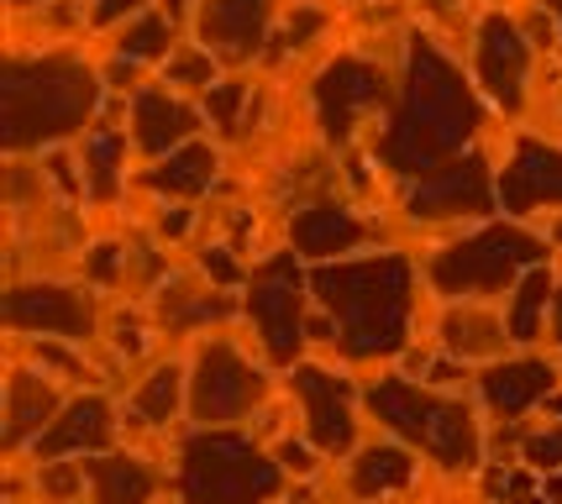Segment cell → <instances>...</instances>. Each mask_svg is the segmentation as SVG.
Returning <instances> with one entry per match:
<instances>
[{"label":"cell","instance_id":"obj_1","mask_svg":"<svg viewBox=\"0 0 562 504\" xmlns=\"http://www.w3.org/2000/svg\"><path fill=\"white\" fill-rule=\"evenodd\" d=\"M473 132H479V100L458 74V64L431 37H411L400 100H394V116L379 137V158L400 179H426L441 164L463 158Z\"/></svg>","mask_w":562,"mask_h":504},{"label":"cell","instance_id":"obj_2","mask_svg":"<svg viewBox=\"0 0 562 504\" xmlns=\"http://www.w3.org/2000/svg\"><path fill=\"white\" fill-rule=\"evenodd\" d=\"M311 294L337 321V347L352 362L405 352L411 311H416V268L400 253H379L358 264H321L311 273Z\"/></svg>","mask_w":562,"mask_h":504},{"label":"cell","instance_id":"obj_3","mask_svg":"<svg viewBox=\"0 0 562 504\" xmlns=\"http://www.w3.org/2000/svg\"><path fill=\"white\" fill-rule=\"evenodd\" d=\"M0 137L11 153L43 143L74 137L100 105V79L90 64H79L69 53H43V58H11L0 74Z\"/></svg>","mask_w":562,"mask_h":504},{"label":"cell","instance_id":"obj_4","mask_svg":"<svg viewBox=\"0 0 562 504\" xmlns=\"http://www.w3.org/2000/svg\"><path fill=\"white\" fill-rule=\"evenodd\" d=\"M363 405L373 410L379 426H390L400 441H411L420 452L441 462L447 473H468L479 468L484 457V436H479V421L463 400H447V394H431V389H416L405 379H379L368 384Z\"/></svg>","mask_w":562,"mask_h":504},{"label":"cell","instance_id":"obj_5","mask_svg":"<svg viewBox=\"0 0 562 504\" xmlns=\"http://www.w3.org/2000/svg\"><path fill=\"white\" fill-rule=\"evenodd\" d=\"M279 483H284V462H273L247 436L221 426H200L179 452L184 504H269Z\"/></svg>","mask_w":562,"mask_h":504},{"label":"cell","instance_id":"obj_6","mask_svg":"<svg viewBox=\"0 0 562 504\" xmlns=\"http://www.w3.org/2000/svg\"><path fill=\"white\" fill-rule=\"evenodd\" d=\"M547 258V242L520 232V226H484L473 237L452 242L447 253L431 258V284L452 300L463 294H499V289L520 284L526 268H537Z\"/></svg>","mask_w":562,"mask_h":504},{"label":"cell","instance_id":"obj_7","mask_svg":"<svg viewBox=\"0 0 562 504\" xmlns=\"http://www.w3.org/2000/svg\"><path fill=\"white\" fill-rule=\"evenodd\" d=\"M305 268H300V253H273L269 264L252 268V279H247V315H252V326L263 336V352L269 362L279 368H294L300 358V347H305Z\"/></svg>","mask_w":562,"mask_h":504},{"label":"cell","instance_id":"obj_8","mask_svg":"<svg viewBox=\"0 0 562 504\" xmlns=\"http://www.w3.org/2000/svg\"><path fill=\"white\" fill-rule=\"evenodd\" d=\"M263 394H269L263 368H252L232 341H205L195 352V368H190V415L200 426L243 421L252 405H263Z\"/></svg>","mask_w":562,"mask_h":504},{"label":"cell","instance_id":"obj_9","mask_svg":"<svg viewBox=\"0 0 562 504\" xmlns=\"http://www.w3.org/2000/svg\"><path fill=\"white\" fill-rule=\"evenodd\" d=\"M390 105V79L379 64L368 58H337L316 74V116H321V137L331 147H342L352 137L358 116Z\"/></svg>","mask_w":562,"mask_h":504},{"label":"cell","instance_id":"obj_10","mask_svg":"<svg viewBox=\"0 0 562 504\" xmlns=\"http://www.w3.org/2000/svg\"><path fill=\"white\" fill-rule=\"evenodd\" d=\"M499 184L490 179V164L479 153H463L452 164H441L437 173H426L411 184L405 211L411 221H452V216H484L494 205Z\"/></svg>","mask_w":562,"mask_h":504},{"label":"cell","instance_id":"obj_11","mask_svg":"<svg viewBox=\"0 0 562 504\" xmlns=\"http://www.w3.org/2000/svg\"><path fill=\"white\" fill-rule=\"evenodd\" d=\"M294 394L305 405V432L321 452H352L358 441V421H352V384L337 379L331 368H316V362H294Z\"/></svg>","mask_w":562,"mask_h":504},{"label":"cell","instance_id":"obj_12","mask_svg":"<svg viewBox=\"0 0 562 504\" xmlns=\"http://www.w3.org/2000/svg\"><path fill=\"white\" fill-rule=\"evenodd\" d=\"M473 69H479V85L494 96L499 111H520V105H526L531 43H526V32H520L505 11H490V16L479 22V58H473Z\"/></svg>","mask_w":562,"mask_h":504},{"label":"cell","instance_id":"obj_13","mask_svg":"<svg viewBox=\"0 0 562 504\" xmlns=\"http://www.w3.org/2000/svg\"><path fill=\"white\" fill-rule=\"evenodd\" d=\"M5 321L16 332L85 341V336L95 332V305H90V294H79L69 284H16L5 294Z\"/></svg>","mask_w":562,"mask_h":504},{"label":"cell","instance_id":"obj_14","mask_svg":"<svg viewBox=\"0 0 562 504\" xmlns=\"http://www.w3.org/2000/svg\"><path fill=\"white\" fill-rule=\"evenodd\" d=\"M273 0H205L200 5V43L221 64H247L263 53Z\"/></svg>","mask_w":562,"mask_h":504},{"label":"cell","instance_id":"obj_15","mask_svg":"<svg viewBox=\"0 0 562 504\" xmlns=\"http://www.w3.org/2000/svg\"><path fill=\"white\" fill-rule=\"evenodd\" d=\"M499 205L510 216H531L541 205H562V147L520 137L515 158L499 173Z\"/></svg>","mask_w":562,"mask_h":504},{"label":"cell","instance_id":"obj_16","mask_svg":"<svg viewBox=\"0 0 562 504\" xmlns=\"http://www.w3.org/2000/svg\"><path fill=\"white\" fill-rule=\"evenodd\" d=\"M111 436H116L111 405L100 394H79V400H69V405L53 415V426L32 441V452H37V462H53V457H95L111 447Z\"/></svg>","mask_w":562,"mask_h":504},{"label":"cell","instance_id":"obj_17","mask_svg":"<svg viewBox=\"0 0 562 504\" xmlns=\"http://www.w3.org/2000/svg\"><path fill=\"white\" fill-rule=\"evenodd\" d=\"M558 389V368L541 358H510V362H490L479 373V394L499 421H520L531 405H541L547 394Z\"/></svg>","mask_w":562,"mask_h":504},{"label":"cell","instance_id":"obj_18","mask_svg":"<svg viewBox=\"0 0 562 504\" xmlns=\"http://www.w3.org/2000/svg\"><path fill=\"white\" fill-rule=\"evenodd\" d=\"M290 242H294V253H300V258H311V264H331L337 253L363 247V242H368V226L352 216V211L331 205V200H321V205L294 211Z\"/></svg>","mask_w":562,"mask_h":504},{"label":"cell","instance_id":"obj_19","mask_svg":"<svg viewBox=\"0 0 562 504\" xmlns=\"http://www.w3.org/2000/svg\"><path fill=\"white\" fill-rule=\"evenodd\" d=\"M195 126H200L195 105L164 96V90H143V96L132 100V137H137V147L153 153V158H164V153H173V147H184L190 137H195Z\"/></svg>","mask_w":562,"mask_h":504},{"label":"cell","instance_id":"obj_20","mask_svg":"<svg viewBox=\"0 0 562 504\" xmlns=\"http://www.w3.org/2000/svg\"><path fill=\"white\" fill-rule=\"evenodd\" d=\"M58 394H53L48 379H37V373H11V389H5V447H26V441H37V436L53 426V415H58Z\"/></svg>","mask_w":562,"mask_h":504},{"label":"cell","instance_id":"obj_21","mask_svg":"<svg viewBox=\"0 0 562 504\" xmlns=\"http://www.w3.org/2000/svg\"><path fill=\"white\" fill-rule=\"evenodd\" d=\"M216 147H205V143H184V147H173V153H164L158 158V168H147V190L153 194H173V200H195V194L211 190V179H216Z\"/></svg>","mask_w":562,"mask_h":504},{"label":"cell","instance_id":"obj_22","mask_svg":"<svg viewBox=\"0 0 562 504\" xmlns=\"http://www.w3.org/2000/svg\"><path fill=\"white\" fill-rule=\"evenodd\" d=\"M85 473L95 483V504H147L158 494V479L153 468L137 462V457H111V452H95L85 462Z\"/></svg>","mask_w":562,"mask_h":504},{"label":"cell","instance_id":"obj_23","mask_svg":"<svg viewBox=\"0 0 562 504\" xmlns=\"http://www.w3.org/2000/svg\"><path fill=\"white\" fill-rule=\"evenodd\" d=\"M505 341H510V326L505 321H494L490 311H447L441 315V347L452 352V358H499L505 352Z\"/></svg>","mask_w":562,"mask_h":504},{"label":"cell","instance_id":"obj_24","mask_svg":"<svg viewBox=\"0 0 562 504\" xmlns=\"http://www.w3.org/2000/svg\"><path fill=\"white\" fill-rule=\"evenodd\" d=\"M416 479V452L411 447H363L352 462V494L358 500H384L400 494Z\"/></svg>","mask_w":562,"mask_h":504},{"label":"cell","instance_id":"obj_25","mask_svg":"<svg viewBox=\"0 0 562 504\" xmlns=\"http://www.w3.org/2000/svg\"><path fill=\"white\" fill-rule=\"evenodd\" d=\"M552 294H558V284H552V273L547 268H526L520 273V284H515V305H510V341H537L541 336V315H547V305H552Z\"/></svg>","mask_w":562,"mask_h":504},{"label":"cell","instance_id":"obj_26","mask_svg":"<svg viewBox=\"0 0 562 504\" xmlns=\"http://www.w3.org/2000/svg\"><path fill=\"white\" fill-rule=\"evenodd\" d=\"M232 315V300L226 294H195L190 284H169L158 294V321L169 332H190V326H205V321H226Z\"/></svg>","mask_w":562,"mask_h":504},{"label":"cell","instance_id":"obj_27","mask_svg":"<svg viewBox=\"0 0 562 504\" xmlns=\"http://www.w3.org/2000/svg\"><path fill=\"white\" fill-rule=\"evenodd\" d=\"M184 384H190V379H184L173 362L153 368V373L143 379V389H137V400H132V415H137L143 426H169L179 400H184Z\"/></svg>","mask_w":562,"mask_h":504},{"label":"cell","instance_id":"obj_28","mask_svg":"<svg viewBox=\"0 0 562 504\" xmlns=\"http://www.w3.org/2000/svg\"><path fill=\"white\" fill-rule=\"evenodd\" d=\"M122 158H126L122 132H95L85 143V184H90L95 200H116V190H122Z\"/></svg>","mask_w":562,"mask_h":504},{"label":"cell","instance_id":"obj_29","mask_svg":"<svg viewBox=\"0 0 562 504\" xmlns=\"http://www.w3.org/2000/svg\"><path fill=\"white\" fill-rule=\"evenodd\" d=\"M169 43H173V16L169 11H143L137 22L122 32V58L132 64H147V58H169Z\"/></svg>","mask_w":562,"mask_h":504},{"label":"cell","instance_id":"obj_30","mask_svg":"<svg viewBox=\"0 0 562 504\" xmlns=\"http://www.w3.org/2000/svg\"><path fill=\"white\" fill-rule=\"evenodd\" d=\"M243 105H247V85H243V79H221V85H211V90H205V116H211V126H221V132H237Z\"/></svg>","mask_w":562,"mask_h":504},{"label":"cell","instance_id":"obj_31","mask_svg":"<svg viewBox=\"0 0 562 504\" xmlns=\"http://www.w3.org/2000/svg\"><path fill=\"white\" fill-rule=\"evenodd\" d=\"M169 85H190V90H211L216 85V53L179 48L169 58Z\"/></svg>","mask_w":562,"mask_h":504},{"label":"cell","instance_id":"obj_32","mask_svg":"<svg viewBox=\"0 0 562 504\" xmlns=\"http://www.w3.org/2000/svg\"><path fill=\"white\" fill-rule=\"evenodd\" d=\"M85 479H90V473H85V462H64V457H53V462H37V483H43V494H48V500H74V494H79V489H85Z\"/></svg>","mask_w":562,"mask_h":504},{"label":"cell","instance_id":"obj_33","mask_svg":"<svg viewBox=\"0 0 562 504\" xmlns=\"http://www.w3.org/2000/svg\"><path fill=\"white\" fill-rule=\"evenodd\" d=\"M200 268H205V279L221 289L247 284V273H243V264L232 258V247H205V253H200Z\"/></svg>","mask_w":562,"mask_h":504},{"label":"cell","instance_id":"obj_34","mask_svg":"<svg viewBox=\"0 0 562 504\" xmlns=\"http://www.w3.org/2000/svg\"><path fill=\"white\" fill-rule=\"evenodd\" d=\"M122 258L126 253L116 242H95V247L85 253V273H90L95 284H116V279H122Z\"/></svg>","mask_w":562,"mask_h":504},{"label":"cell","instance_id":"obj_35","mask_svg":"<svg viewBox=\"0 0 562 504\" xmlns=\"http://www.w3.org/2000/svg\"><path fill=\"white\" fill-rule=\"evenodd\" d=\"M526 462L541 468V473L562 468V426H552V432H541V436H526Z\"/></svg>","mask_w":562,"mask_h":504},{"label":"cell","instance_id":"obj_36","mask_svg":"<svg viewBox=\"0 0 562 504\" xmlns=\"http://www.w3.org/2000/svg\"><path fill=\"white\" fill-rule=\"evenodd\" d=\"M321 26H326V16H321L316 5H305V11H294L290 32H284V48H305V43H311V37H316Z\"/></svg>","mask_w":562,"mask_h":504},{"label":"cell","instance_id":"obj_37","mask_svg":"<svg viewBox=\"0 0 562 504\" xmlns=\"http://www.w3.org/2000/svg\"><path fill=\"white\" fill-rule=\"evenodd\" d=\"M147 0H95V11H90V22L95 26H116L122 16H143Z\"/></svg>","mask_w":562,"mask_h":504},{"label":"cell","instance_id":"obj_38","mask_svg":"<svg viewBox=\"0 0 562 504\" xmlns=\"http://www.w3.org/2000/svg\"><path fill=\"white\" fill-rule=\"evenodd\" d=\"M279 462H284V473H316V452H311L305 441H284V447H279Z\"/></svg>","mask_w":562,"mask_h":504},{"label":"cell","instance_id":"obj_39","mask_svg":"<svg viewBox=\"0 0 562 504\" xmlns=\"http://www.w3.org/2000/svg\"><path fill=\"white\" fill-rule=\"evenodd\" d=\"M143 347H147V336H143V326L137 321H116V352H126V358H143Z\"/></svg>","mask_w":562,"mask_h":504},{"label":"cell","instance_id":"obj_40","mask_svg":"<svg viewBox=\"0 0 562 504\" xmlns=\"http://www.w3.org/2000/svg\"><path fill=\"white\" fill-rule=\"evenodd\" d=\"M48 173H53V184H58V190H64V194H74V190H79V184H74V164H69V158H64V153H53V158H48Z\"/></svg>","mask_w":562,"mask_h":504},{"label":"cell","instance_id":"obj_41","mask_svg":"<svg viewBox=\"0 0 562 504\" xmlns=\"http://www.w3.org/2000/svg\"><path fill=\"white\" fill-rule=\"evenodd\" d=\"M158 232H164V237H184V232H190V211H164V216H158Z\"/></svg>","mask_w":562,"mask_h":504},{"label":"cell","instance_id":"obj_42","mask_svg":"<svg viewBox=\"0 0 562 504\" xmlns=\"http://www.w3.org/2000/svg\"><path fill=\"white\" fill-rule=\"evenodd\" d=\"M463 373L452 368V362H431V384H458Z\"/></svg>","mask_w":562,"mask_h":504},{"label":"cell","instance_id":"obj_43","mask_svg":"<svg viewBox=\"0 0 562 504\" xmlns=\"http://www.w3.org/2000/svg\"><path fill=\"white\" fill-rule=\"evenodd\" d=\"M552 341H562V284L552 294Z\"/></svg>","mask_w":562,"mask_h":504},{"label":"cell","instance_id":"obj_44","mask_svg":"<svg viewBox=\"0 0 562 504\" xmlns=\"http://www.w3.org/2000/svg\"><path fill=\"white\" fill-rule=\"evenodd\" d=\"M420 5H426V11H447L452 0H420Z\"/></svg>","mask_w":562,"mask_h":504},{"label":"cell","instance_id":"obj_45","mask_svg":"<svg viewBox=\"0 0 562 504\" xmlns=\"http://www.w3.org/2000/svg\"><path fill=\"white\" fill-rule=\"evenodd\" d=\"M547 11H552V16H558V26H562V0H547Z\"/></svg>","mask_w":562,"mask_h":504},{"label":"cell","instance_id":"obj_46","mask_svg":"<svg viewBox=\"0 0 562 504\" xmlns=\"http://www.w3.org/2000/svg\"><path fill=\"white\" fill-rule=\"evenodd\" d=\"M179 11H184V0H169V16H179Z\"/></svg>","mask_w":562,"mask_h":504},{"label":"cell","instance_id":"obj_47","mask_svg":"<svg viewBox=\"0 0 562 504\" xmlns=\"http://www.w3.org/2000/svg\"><path fill=\"white\" fill-rule=\"evenodd\" d=\"M11 5H32V0H11Z\"/></svg>","mask_w":562,"mask_h":504},{"label":"cell","instance_id":"obj_48","mask_svg":"<svg viewBox=\"0 0 562 504\" xmlns=\"http://www.w3.org/2000/svg\"><path fill=\"white\" fill-rule=\"evenodd\" d=\"M558 242H562V221H558Z\"/></svg>","mask_w":562,"mask_h":504}]
</instances>
